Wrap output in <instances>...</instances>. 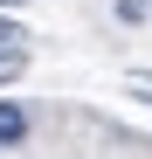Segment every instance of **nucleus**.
Returning a JSON list of instances; mask_svg holds the SVG:
<instances>
[{
  "label": "nucleus",
  "mask_w": 152,
  "mask_h": 159,
  "mask_svg": "<svg viewBox=\"0 0 152 159\" xmlns=\"http://www.w3.org/2000/svg\"><path fill=\"white\" fill-rule=\"evenodd\" d=\"M152 7H145V0H118V21H145Z\"/></svg>",
  "instance_id": "nucleus-3"
},
{
  "label": "nucleus",
  "mask_w": 152,
  "mask_h": 159,
  "mask_svg": "<svg viewBox=\"0 0 152 159\" xmlns=\"http://www.w3.org/2000/svg\"><path fill=\"white\" fill-rule=\"evenodd\" d=\"M21 139H28V111L0 97V145H21Z\"/></svg>",
  "instance_id": "nucleus-1"
},
{
  "label": "nucleus",
  "mask_w": 152,
  "mask_h": 159,
  "mask_svg": "<svg viewBox=\"0 0 152 159\" xmlns=\"http://www.w3.org/2000/svg\"><path fill=\"white\" fill-rule=\"evenodd\" d=\"M21 42H28V35H21L14 21H0V56H21Z\"/></svg>",
  "instance_id": "nucleus-2"
}]
</instances>
